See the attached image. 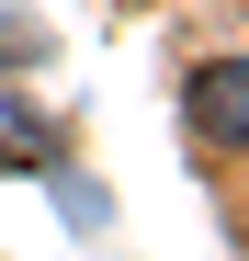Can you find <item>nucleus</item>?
<instances>
[{"label":"nucleus","instance_id":"obj_1","mask_svg":"<svg viewBox=\"0 0 249 261\" xmlns=\"http://www.w3.org/2000/svg\"><path fill=\"white\" fill-rule=\"evenodd\" d=\"M193 125L215 148H249V57H215V68L193 80Z\"/></svg>","mask_w":249,"mask_h":261},{"label":"nucleus","instance_id":"obj_2","mask_svg":"<svg viewBox=\"0 0 249 261\" xmlns=\"http://www.w3.org/2000/svg\"><path fill=\"white\" fill-rule=\"evenodd\" d=\"M23 46H34V34H23V23H0V68H12V57H23Z\"/></svg>","mask_w":249,"mask_h":261}]
</instances>
